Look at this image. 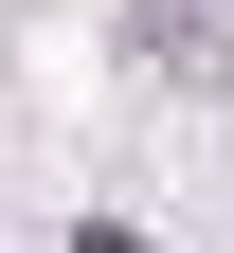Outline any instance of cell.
I'll return each instance as SVG.
<instances>
[{"label": "cell", "instance_id": "6da1fadb", "mask_svg": "<svg viewBox=\"0 0 234 253\" xmlns=\"http://www.w3.org/2000/svg\"><path fill=\"white\" fill-rule=\"evenodd\" d=\"M72 253H144V235H108V217H90V235H72Z\"/></svg>", "mask_w": 234, "mask_h": 253}]
</instances>
